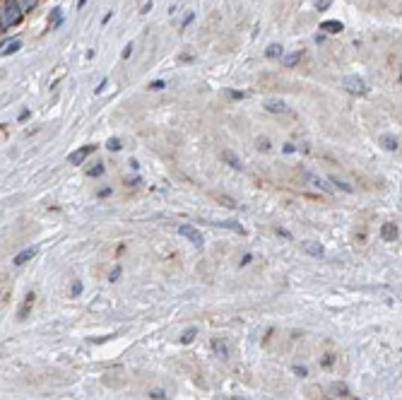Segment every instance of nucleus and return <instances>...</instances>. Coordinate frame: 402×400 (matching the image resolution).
Wrapping results in <instances>:
<instances>
[{
	"label": "nucleus",
	"instance_id": "16",
	"mask_svg": "<svg viewBox=\"0 0 402 400\" xmlns=\"http://www.w3.org/2000/svg\"><path fill=\"white\" fill-rule=\"evenodd\" d=\"M32 304H34V294H27V299H24V304H22V309H19V321H24L27 318V314H29V309H32Z\"/></svg>",
	"mask_w": 402,
	"mask_h": 400
},
{
	"label": "nucleus",
	"instance_id": "1",
	"mask_svg": "<svg viewBox=\"0 0 402 400\" xmlns=\"http://www.w3.org/2000/svg\"><path fill=\"white\" fill-rule=\"evenodd\" d=\"M22 20H24V12H22V8L17 5V0H5V3L0 5V29H3V32L17 27Z\"/></svg>",
	"mask_w": 402,
	"mask_h": 400
},
{
	"label": "nucleus",
	"instance_id": "2",
	"mask_svg": "<svg viewBox=\"0 0 402 400\" xmlns=\"http://www.w3.org/2000/svg\"><path fill=\"white\" fill-rule=\"evenodd\" d=\"M345 89L352 92V94H366V92H369V85H366V80L359 78V75H347V78H345Z\"/></svg>",
	"mask_w": 402,
	"mask_h": 400
},
{
	"label": "nucleus",
	"instance_id": "27",
	"mask_svg": "<svg viewBox=\"0 0 402 400\" xmlns=\"http://www.w3.org/2000/svg\"><path fill=\"white\" fill-rule=\"evenodd\" d=\"M118 277H120V265H116V268H113V270H111L109 280H111V282H116V280H118Z\"/></svg>",
	"mask_w": 402,
	"mask_h": 400
},
{
	"label": "nucleus",
	"instance_id": "24",
	"mask_svg": "<svg viewBox=\"0 0 402 400\" xmlns=\"http://www.w3.org/2000/svg\"><path fill=\"white\" fill-rule=\"evenodd\" d=\"M70 294H72V297H79V294H82V282H79V280H75V282H72Z\"/></svg>",
	"mask_w": 402,
	"mask_h": 400
},
{
	"label": "nucleus",
	"instance_id": "30",
	"mask_svg": "<svg viewBox=\"0 0 402 400\" xmlns=\"http://www.w3.org/2000/svg\"><path fill=\"white\" fill-rule=\"evenodd\" d=\"M294 374H296V376H301V378H304V376H306V374H308V369H306V367H299V364H296V367H294Z\"/></svg>",
	"mask_w": 402,
	"mask_h": 400
},
{
	"label": "nucleus",
	"instance_id": "37",
	"mask_svg": "<svg viewBox=\"0 0 402 400\" xmlns=\"http://www.w3.org/2000/svg\"><path fill=\"white\" fill-rule=\"evenodd\" d=\"M277 234H279V236H284V239H292V234H289L287 229H277Z\"/></svg>",
	"mask_w": 402,
	"mask_h": 400
},
{
	"label": "nucleus",
	"instance_id": "41",
	"mask_svg": "<svg viewBox=\"0 0 402 400\" xmlns=\"http://www.w3.org/2000/svg\"><path fill=\"white\" fill-rule=\"evenodd\" d=\"M190 22H193V15H186V17H183V27H186V24H190Z\"/></svg>",
	"mask_w": 402,
	"mask_h": 400
},
{
	"label": "nucleus",
	"instance_id": "42",
	"mask_svg": "<svg viewBox=\"0 0 402 400\" xmlns=\"http://www.w3.org/2000/svg\"><path fill=\"white\" fill-rule=\"evenodd\" d=\"M85 3H87V0H79V3H77V8H85Z\"/></svg>",
	"mask_w": 402,
	"mask_h": 400
},
{
	"label": "nucleus",
	"instance_id": "5",
	"mask_svg": "<svg viewBox=\"0 0 402 400\" xmlns=\"http://www.w3.org/2000/svg\"><path fill=\"white\" fill-rule=\"evenodd\" d=\"M380 239H386V241H397V239H400V227H397L395 222L380 224Z\"/></svg>",
	"mask_w": 402,
	"mask_h": 400
},
{
	"label": "nucleus",
	"instance_id": "4",
	"mask_svg": "<svg viewBox=\"0 0 402 400\" xmlns=\"http://www.w3.org/2000/svg\"><path fill=\"white\" fill-rule=\"evenodd\" d=\"M94 145H85V147H79V149H75V152H70V157H68V162H70V164H75V166H79L82 164V162H85V159L89 157V155H92V152H94Z\"/></svg>",
	"mask_w": 402,
	"mask_h": 400
},
{
	"label": "nucleus",
	"instance_id": "15",
	"mask_svg": "<svg viewBox=\"0 0 402 400\" xmlns=\"http://www.w3.org/2000/svg\"><path fill=\"white\" fill-rule=\"evenodd\" d=\"M282 55H284V48L279 44H270L265 48V58H282Z\"/></svg>",
	"mask_w": 402,
	"mask_h": 400
},
{
	"label": "nucleus",
	"instance_id": "21",
	"mask_svg": "<svg viewBox=\"0 0 402 400\" xmlns=\"http://www.w3.org/2000/svg\"><path fill=\"white\" fill-rule=\"evenodd\" d=\"M219 227H227V229H234L238 234H246V229L238 224V222H219Z\"/></svg>",
	"mask_w": 402,
	"mask_h": 400
},
{
	"label": "nucleus",
	"instance_id": "29",
	"mask_svg": "<svg viewBox=\"0 0 402 400\" xmlns=\"http://www.w3.org/2000/svg\"><path fill=\"white\" fill-rule=\"evenodd\" d=\"M164 87H166V80H154L150 85V89H164Z\"/></svg>",
	"mask_w": 402,
	"mask_h": 400
},
{
	"label": "nucleus",
	"instance_id": "9",
	"mask_svg": "<svg viewBox=\"0 0 402 400\" xmlns=\"http://www.w3.org/2000/svg\"><path fill=\"white\" fill-rule=\"evenodd\" d=\"M304 251H306L308 256L320 258V256L325 253V249H323V243H318V241H304Z\"/></svg>",
	"mask_w": 402,
	"mask_h": 400
},
{
	"label": "nucleus",
	"instance_id": "20",
	"mask_svg": "<svg viewBox=\"0 0 402 400\" xmlns=\"http://www.w3.org/2000/svg\"><path fill=\"white\" fill-rule=\"evenodd\" d=\"M19 46H22V41H19V39H12L8 44V48H3L0 53H3V55H10V53H15V51H19Z\"/></svg>",
	"mask_w": 402,
	"mask_h": 400
},
{
	"label": "nucleus",
	"instance_id": "6",
	"mask_svg": "<svg viewBox=\"0 0 402 400\" xmlns=\"http://www.w3.org/2000/svg\"><path fill=\"white\" fill-rule=\"evenodd\" d=\"M263 109L270 111V113H287L289 106H287L284 99H265V102H263Z\"/></svg>",
	"mask_w": 402,
	"mask_h": 400
},
{
	"label": "nucleus",
	"instance_id": "39",
	"mask_svg": "<svg viewBox=\"0 0 402 400\" xmlns=\"http://www.w3.org/2000/svg\"><path fill=\"white\" fill-rule=\"evenodd\" d=\"M251 258H253L251 253H246V256H244V260H241V265H246V263H251Z\"/></svg>",
	"mask_w": 402,
	"mask_h": 400
},
{
	"label": "nucleus",
	"instance_id": "26",
	"mask_svg": "<svg viewBox=\"0 0 402 400\" xmlns=\"http://www.w3.org/2000/svg\"><path fill=\"white\" fill-rule=\"evenodd\" d=\"M109 149L118 152V149H120V140H118V138H111V140H109Z\"/></svg>",
	"mask_w": 402,
	"mask_h": 400
},
{
	"label": "nucleus",
	"instance_id": "43",
	"mask_svg": "<svg viewBox=\"0 0 402 400\" xmlns=\"http://www.w3.org/2000/svg\"><path fill=\"white\" fill-rule=\"evenodd\" d=\"M234 400H248V398H241V395H236V398H234Z\"/></svg>",
	"mask_w": 402,
	"mask_h": 400
},
{
	"label": "nucleus",
	"instance_id": "11",
	"mask_svg": "<svg viewBox=\"0 0 402 400\" xmlns=\"http://www.w3.org/2000/svg\"><path fill=\"white\" fill-rule=\"evenodd\" d=\"M212 350H214L217 357H224V359L229 357V345L222 340V337H214V340H212Z\"/></svg>",
	"mask_w": 402,
	"mask_h": 400
},
{
	"label": "nucleus",
	"instance_id": "14",
	"mask_svg": "<svg viewBox=\"0 0 402 400\" xmlns=\"http://www.w3.org/2000/svg\"><path fill=\"white\" fill-rule=\"evenodd\" d=\"M299 61H301V51H294V53L282 55V65H287V68H294Z\"/></svg>",
	"mask_w": 402,
	"mask_h": 400
},
{
	"label": "nucleus",
	"instance_id": "34",
	"mask_svg": "<svg viewBox=\"0 0 402 400\" xmlns=\"http://www.w3.org/2000/svg\"><path fill=\"white\" fill-rule=\"evenodd\" d=\"M294 149H296V147H294L292 142H287V145H284V147H282V152H284V155H292Z\"/></svg>",
	"mask_w": 402,
	"mask_h": 400
},
{
	"label": "nucleus",
	"instance_id": "7",
	"mask_svg": "<svg viewBox=\"0 0 402 400\" xmlns=\"http://www.w3.org/2000/svg\"><path fill=\"white\" fill-rule=\"evenodd\" d=\"M345 29V24L339 22V20H325L320 22V32H328V34H339Z\"/></svg>",
	"mask_w": 402,
	"mask_h": 400
},
{
	"label": "nucleus",
	"instance_id": "38",
	"mask_svg": "<svg viewBox=\"0 0 402 400\" xmlns=\"http://www.w3.org/2000/svg\"><path fill=\"white\" fill-rule=\"evenodd\" d=\"M27 118H29V109H24L22 113H19V121H27Z\"/></svg>",
	"mask_w": 402,
	"mask_h": 400
},
{
	"label": "nucleus",
	"instance_id": "35",
	"mask_svg": "<svg viewBox=\"0 0 402 400\" xmlns=\"http://www.w3.org/2000/svg\"><path fill=\"white\" fill-rule=\"evenodd\" d=\"M99 198H106V196H111V188H99V193H96Z\"/></svg>",
	"mask_w": 402,
	"mask_h": 400
},
{
	"label": "nucleus",
	"instance_id": "13",
	"mask_svg": "<svg viewBox=\"0 0 402 400\" xmlns=\"http://www.w3.org/2000/svg\"><path fill=\"white\" fill-rule=\"evenodd\" d=\"M308 179H311V183H313L315 188H320L323 193H332V191H335L330 183H325V181L320 179V176H315V174H308Z\"/></svg>",
	"mask_w": 402,
	"mask_h": 400
},
{
	"label": "nucleus",
	"instance_id": "33",
	"mask_svg": "<svg viewBox=\"0 0 402 400\" xmlns=\"http://www.w3.org/2000/svg\"><path fill=\"white\" fill-rule=\"evenodd\" d=\"M106 85H109V80H102V82H99V87H96L94 92H96V94H102L104 89H106Z\"/></svg>",
	"mask_w": 402,
	"mask_h": 400
},
{
	"label": "nucleus",
	"instance_id": "44",
	"mask_svg": "<svg viewBox=\"0 0 402 400\" xmlns=\"http://www.w3.org/2000/svg\"><path fill=\"white\" fill-rule=\"evenodd\" d=\"M356 400H359V398H356Z\"/></svg>",
	"mask_w": 402,
	"mask_h": 400
},
{
	"label": "nucleus",
	"instance_id": "23",
	"mask_svg": "<svg viewBox=\"0 0 402 400\" xmlns=\"http://www.w3.org/2000/svg\"><path fill=\"white\" fill-rule=\"evenodd\" d=\"M255 145H258V149H260V152H270V147H272L268 138H258V142H255Z\"/></svg>",
	"mask_w": 402,
	"mask_h": 400
},
{
	"label": "nucleus",
	"instance_id": "32",
	"mask_svg": "<svg viewBox=\"0 0 402 400\" xmlns=\"http://www.w3.org/2000/svg\"><path fill=\"white\" fill-rule=\"evenodd\" d=\"M130 55H133V44H128V46L123 48V58H126V61L130 58Z\"/></svg>",
	"mask_w": 402,
	"mask_h": 400
},
{
	"label": "nucleus",
	"instance_id": "10",
	"mask_svg": "<svg viewBox=\"0 0 402 400\" xmlns=\"http://www.w3.org/2000/svg\"><path fill=\"white\" fill-rule=\"evenodd\" d=\"M380 145H383V149H388V152H397L400 140H397V135H383V138H380Z\"/></svg>",
	"mask_w": 402,
	"mask_h": 400
},
{
	"label": "nucleus",
	"instance_id": "3",
	"mask_svg": "<svg viewBox=\"0 0 402 400\" xmlns=\"http://www.w3.org/2000/svg\"><path fill=\"white\" fill-rule=\"evenodd\" d=\"M178 234L186 236V239H190L195 246H203V241H205L203 234H200V229H195L193 224H181V227H178Z\"/></svg>",
	"mask_w": 402,
	"mask_h": 400
},
{
	"label": "nucleus",
	"instance_id": "12",
	"mask_svg": "<svg viewBox=\"0 0 402 400\" xmlns=\"http://www.w3.org/2000/svg\"><path fill=\"white\" fill-rule=\"evenodd\" d=\"M34 256H36V249H24L22 253H17L12 263H15V265H24V263H27V260H32Z\"/></svg>",
	"mask_w": 402,
	"mask_h": 400
},
{
	"label": "nucleus",
	"instance_id": "18",
	"mask_svg": "<svg viewBox=\"0 0 402 400\" xmlns=\"http://www.w3.org/2000/svg\"><path fill=\"white\" fill-rule=\"evenodd\" d=\"M48 22H51V27H53V29H58V27L63 24V12H61V8H55L53 12H51V17H48Z\"/></svg>",
	"mask_w": 402,
	"mask_h": 400
},
{
	"label": "nucleus",
	"instance_id": "28",
	"mask_svg": "<svg viewBox=\"0 0 402 400\" xmlns=\"http://www.w3.org/2000/svg\"><path fill=\"white\" fill-rule=\"evenodd\" d=\"M315 5H318V10H328L332 5V0H315Z\"/></svg>",
	"mask_w": 402,
	"mask_h": 400
},
{
	"label": "nucleus",
	"instance_id": "8",
	"mask_svg": "<svg viewBox=\"0 0 402 400\" xmlns=\"http://www.w3.org/2000/svg\"><path fill=\"white\" fill-rule=\"evenodd\" d=\"M222 157H224V162H227L231 169H236V172H241L244 169V164H241V159L236 157V152H231V149H224L222 152Z\"/></svg>",
	"mask_w": 402,
	"mask_h": 400
},
{
	"label": "nucleus",
	"instance_id": "36",
	"mask_svg": "<svg viewBox=\"0 0 402 400\" xmlns=\"http://www.w3.org/2000/svg\"><path fill=\"white\" fill-rule=\"evenodd\" d=\"M313 39H315V44H323V41H325V34H323V32H318V34L313 36Z\"/></svg>",
	"mask_w": 402,
	"mask_h": 400
},
{
	"label": "nucleus",
	"instance_id": "22",
	"mask_svg": "<svg viewBox=\"0 0 402 400\" xmlns=\"http://www.w3.org/2000/svg\"><path fill=\"white\" fill-rule=\"evenodd\" d=\"M102 174H104V164H94L87 172V176H89V179H96V176H102Z\"/></svg>",
	"mask_w": 402,
	"mask_h": 400
},
{
	"label": "nucleus",
	"instance_id": "31",
	"mask_svg": "<svg viewBox=\"0 0 402 400\" xmlns=\"http://www.w3.org/2000/svg\"><path fill=\"white\" fill-rule=\"evenodd\" d=\"M246 97H248V92H231V99H236V102H241Z\"/></svg>",
	"mask_w": 402,
	"mask_h": 400
},
{
	"label": "nucleus",
	"instance_id": "25",
	"mask_svg": "<svg viewBox=\"0 0 402 400\" xmlns=\"http://www.w3.org/2000/svg\"><path fill=\"white\" fill-rule=\"evenodd\" d=\"M195 333H197V330H195V328H190V330H186V333H183V337H181V340H183V342H190V340H193V337H195Z\"/></svg>",
	"mask_w": 402,
	"mask_h": 400
},
{
	"label": "nucleus",
	"instance_id": "19",
	"mask_svg": "<svg viewBox=\"0 0 402 400\" xmlns=\"http://www.w3.org/2000/svg\"><path fill=\"white\" fill-rule=\"evenodd\" d=\"M17 5L22 8V12H32V10L39 5V0H17Z\"/></svg>",
	"mask_w": 402,
	"mask_h": 400
},
{
	"label": "nucleus",
	"instance_id": "40",
	"mask_svg": "<svg viewBox=\"0 0 402 400\" xmlns=\"http://www.w3.org/2000/svg\"><path fill=\"white\" fill-rule=\"evenodd\" d=\"M152 398H157V400H162V398H164V393H162V391H154V393H152Z\"/></svg>",
	"mask_w": 402,
	"mask_h": 400
},
{
	"label": "nucleus",
	"instance_id": "17",
	"mask_svg": "<svg viewBox=\"0 0 402 400\" xmlns=\"http://www.w3.org/2000/svg\"><path fill=\"white\" fill-rule=\"evenodd\" d=\"M328 181H330V186H332V188H342V191H345V193H352V191H354V188H352V186H349V183H345V181H342V179H337V176H330V179H328Z\"/></svg>",
	"mask_w": 402,
	"mask_h": 400
}]
</instances>
